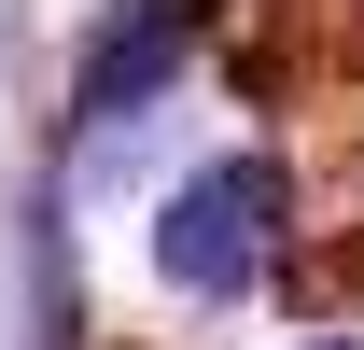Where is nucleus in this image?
<instances>
[{
    "mask_svg": "<svg viewBox=\"0 0 364 350\" xmlns=\"http://www.w3.org/2000/svg\"><path fill=\"white\" fill-rule=\"evenodd\" d=\"M322 350H336V336H322Z\"/></svg>",
    "mask_w": 364,
    "mask_h": 350,
    "instance_id": "20e7f679",
    "label": "nucleus"
},
{
    "mask_svg": "<svg viewBox=\"0 0 364 350\" xmlns=\"http://www.w3.org/2000/svg\"><path fill=\"white\" fill-rule=\"evenodd\" d=\"M267 253H280V169H267V154H210L196 182H168V211H154V266H168V295L225 308V295L267 280Z\"/></svg>",
    "mask_w": 364,
    "mask_h": 350,
    "instance_id": "f257e3e1",
    "label": "nucleus"
},
{
    "mask_svg": "<svg viewBox=\"0 0 364 350\" xmlns=\"http://www.w3.org/2000/svg\"><path fill=\"white\" fill-rule=\"evenodd\" d=\"M196 14H210V0H112V14H98V43H85V112L127 127L140 98L196 56Z\"/></svg>",
    "mask_w": 364,
    "mask_h": 350,
    "instance_id": "f03ea898",
    "label": "nucleus"
},
{
    "mask_svg": "<svg viewBox=\"0 0 364 350\" xmlns=\"http://www.w3.org/2000/svg\"><path fill=\"white\" fill-rule=\"evenodd\" d=\"M0 28H14V14H0Z\"/></svg>",
    "mask_w": 364,
    "mask_h": 350,
    "instance_id": "7ed1b4c3",
    "label": "nucleus"
}]
</instances>
